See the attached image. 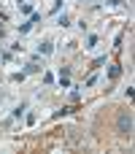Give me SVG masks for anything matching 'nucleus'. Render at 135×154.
Here are the masks:
<instances>
[{
  "instance_id": "nucleus-4",
  "label": "nucleus",
  "mask_w": 135,
  "mask_h": 154,
  "mask_svg": "<svg viewBox=\"0 0 135 154\" xmlns=\"http://www.w3.org/2000/svg\"><path fill=\"white\" fill-rule=\"evenodd\" d=\"M122 76V65H114L111 70H108V79H119Z\"/></svg>"
},
{
  "instance_id": "nucleus-5",
  "label": "nucleus",
  "mask_w": 135,
  "mask_h": 154,
  "mask_svg": "<svg viewBox=\"0 0 135 154\" xmlns=\"http://www.w3.org/2000/svg\"><path fill=\"white\" fill-rule=\"evenodd\" d=\"M19 11L22 14H32V3H19Z\"/></svg>"
},
{
  "instance_id": "nucleus-3",
  "label": "nucleus",
  "mask_w": 135,
  "mask_h": 154,
  "mask_svg": "<svg viewBox=\"0 0 135 154\" xmlns=\"http://www.w3.org/2000/svg\"><path fill=\"white\" fill-rule=\"evenodd\" d=\"M41 70H43V68H41V65H38V62H35V60H32V62H27V65H24V76H27V73H41Z\"/></svg>"
},
{
  "instance_id": "nucleus-17",
  "label": "nucleus",
  "mask_w": 135,
  "mask_h": 154,
  "mask_svg": "<svg viewBox=\"0 0 135 154\" xmlns=\"http://www.w3.org/2000/svg\"><path fill=\"white\" fill-rule=\"evenodd\" d=\"M0 60H3V54H0Z\"/></svg>"
},
{
  "instance_id": "nucleus-7",
  "label": "nucleus",
  "mask_w": 135,
  "mask_h": 154,
  "mask_svg": "<svg viewBox=\"0 0 135 154\" xmlns=\"http://www.w3.org/2000/svg\"><path fill=\"white\" fill-rule=\"evenodd\" d=\"M95 46H97V35H89V38H87V46H84V49H95Z\"/></svg>"
},
{
  "instance_id": "nucleus-8",
  "label": "nucleus",
  "mask_w": 135,
  "mask_h": 154,
  "mask_svg": "<svg viewBox=\"0 0 135 154\" xmlns=\"http://www.w3.org/2000/svg\"><path fill=\"white\" fill-rule=\"evenodd\" d=\"M60 87L62 89H70V76H60Z\"/></svg>"
},
{
  "instance_id": "nucleus-1",
  "label": "nucleus",
  "mask_w": 135,
  "mask_h": 154,
  "mask_svg": "<svg viewBox=\"0 0 135 154\" xmlns=\"http://www.w3.org/2000/svg\"><path fill=\"white\" fill-rule=\"evenodd\" d=\"M116 133L119 135H133V111H122L119 116H116Z\"/></svg>"
},
{
  "instance_id": "nucleus-6",
  "label": "nucleus",
  "mask_w": 135,
  "mask_h": 154,
  "mask_svg": "<svg viewBox=\"0 0 135 154\" xmlns=\"http://www.w3.org/2000/svg\"><path fill=\"white\" fill-rule=\"evenodd\" d=\"M30 30H32V22H30V19H27V22H24V24H22V27H19V35H24V32H30Z\"/></svg>"
},
{
  "instance_id": "nucleus-12",
  "label": "nucleus",
  "mask_w": 135,
  "mask_h": 154,
  "mask_svg": "<svg viewBox=\"0 0 135 154\" xmlns=\"http://www.w3.org/2000/svg\"><path fill=\"white\" fill-rule=\"evenodd\" d=\"M24 111H27V106H16V111H14V116H16V119H19V116H22V114H24Z\"/></svg>"
},
{
  "instance_id": "nucleus-2",
  "label": "nucleus",
  "mask_w": 135,
  "mask_h": 154,
  "mask_svg": "<svg viewBox=\"0 0 135 154\" xmlns=\"http://www.w3.org/2000/svg\"><path fill=\"white\" fill-rule=\"evenodd\" d=\"M51 51H54V43H49V41H43V43L38 46V57H41V54H51Z\"/></svg>"
},
{
  "instance_id": "nucleus-14",
  "label": "nucleus",
  "mask_w": 135,
  "mask_h": 154,
  "mask_svg": "<svg viewBox=\"0 0 135 154\" xmlns=\"http://www.w3.org/2000/svg\"><path fill=\"white\" fill-rule=\"evenodd\" d=\"M30 22H32V24H38V22H41V14H35V11H32V14H30Z\"/></svg>"
},
{
  "instance_id": "nucleus-13",
  "label": "nucleus",
  "mask_w": 135,
  "mask_h": 154,
  "mask_svg": "<svg viewBox=\"0 0 135 154\" xmlns=\"http://www.w3.org/2000/svg\"><path fill=\"white\" fill-rule=\"evenodd\" d=\"M60 8H62V0H54V3H51V14H57Z\"/></svg>"
},
{
  "instance_id": "nucleus-15",
  "label": "nucleus",
  "mask_w": 135,
  "mask_h": 154,
  "mask_svg": "<svg viewBox=\"0 0 135 154\" xmlns=\"http://www.w3.org/2000/svg\"><path fill=\"white\" fill-rule=\"evenodd\" d=\"M100 65H106V57H97V60L92 62V68H100Z\"/></svg>"
},
{
  "instance_id": "nucleus-9",
  "label": "nucleus",
  "mask_w": 135,
  "mask_h": 154,
  "mask_svg": "<svg viewBox=\"0 0 135 154\" xmlns=\"http://www.w3.org/2000/svg\"><path fill=\"white\" fill-rule=\"evenodd\" d=\"M73 108L70 106H65V108H60V111H54V119H60V116H65V114H70Z\"/></svg>"
},
{
  "instance_id": "nucleus-11",
  "label": "nucleus",
  "mask_w": 135,
  "mask_h": 154,
  "mask_svg": "<svg viewBox=\"0 0 135 154\" xmlns=\"http://www.w3.org/2000/svg\"><path fill=\"white\" fill-rule=\"evenodd\" d=\"M84 84H87V87H95V84H97V76H95V73H92V76H89V79H87V81H84Z\"/></svg>"
},
{
  "instance_id": "nucleus-10",
  "label": "nucleus",
  "mask_w": 135,
  "mask_h": 154,
  "mask_svg": "<svg viewBox=\"0 0 135 154\" xmlns=\"http://www.w3.org/2000/svg\"><path fill=\"white\" fill-rule=\"evenodd\" d=\"M57 24H60V27H68V24H70V19H68V14H62V16L57 19Z\"/></svg>"
},
{
  "instance_id": "nucleus-16",
  "label": "nucleus",
  "mask_w": 135,
  "mask_h": 154,
  "mask_svg": "<svg viewBox=\"0 0 135 154\" xmlns=\"http://www.w3.org/2000/svg\"><path fill=\"white\" fill-rule=\"evenodd\" d=\"M57 73H60V76H70V68H68V65H62V68H60Z\"/></svg>"
}]
</instances>
